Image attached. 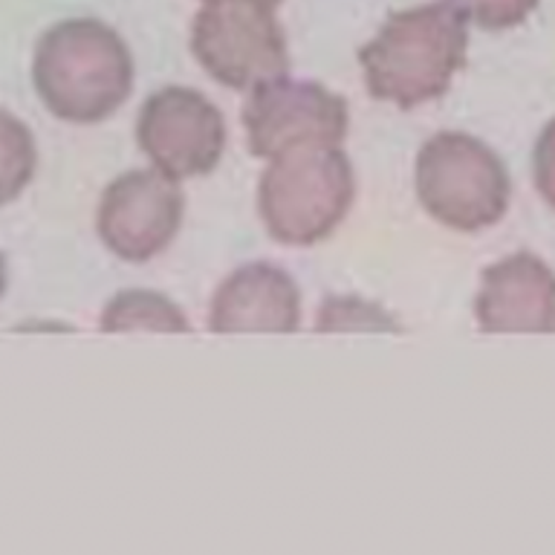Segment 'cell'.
I'll return each instance as SVG.
<instances>
[{"instance_id": "1", "label": "cell", "mask_w": 555, "mask_h": 555, "mask_svg": "<svg viewBox=\"0 0 555 555\" xmlns=\"http://www.w3.org/2000/svg\"><path fill=\"white\" fill-rule=\"evenodd\" d=\"M466 47L468 17L449 0L393 12L376 38L359 47L364 87L399 111L437 102L466 67Z\"/></svg>"}, {"instance_id": "2", "label": "cell", "mask_w": 555, "mask_h": 555, "mask_svg": "<svg viewBox=\"0 0 555 555\" xmlns=\"http://www.w3.org/2000/svg\"><path fill=\"white\" fill-rule=\"evenodd\" d=\"M33 81L55 119L95 125L128 102L133 55L116 29L93 17H73L41 35Z\"/></svg>"}, {"instance_id": "3", "label": "cell", "mask_w": 555, "mask_h": 555, "mask_svg": "<svg viewBox=\"0 0 555 555\" xmlns=\"http://www.w3.org/2000/svg\"><path fill=\"white\" fill-rule=\"evenodd\" d=\"M353 165L341 145H295L272 156L258 182V211L269 237L284 246L327 241L350 215Z\"/></svg>"}, {"instance_id": "4", "label": "cell", "mask_w": 555, "mask_h": 555, "mask_svg": "<svg viewBox=\"0 0 555 555\" xmlns=\"http://www.w3.org/2000/svg\"><path fill=\"white\" fill-rule=\"evenodd\" d=\"M414 180L420 206L454 232H483L509 211V171L501 156L472 133H434L416 154Z\"/></svg>"}, {"instance_id": "5", "label": "cell", "mask_w": 555, "mask_h": 555, "mask_svg": "<svg viewBox=\"0 0 555 555\" xmlns=\"http://www.w3.org/2000/svg\"><path fill=\"white\" fill-rule=\"evenodd\" d=\"M191 52L217 85L255 90L289 76L286 35L267 0H203Z\"/></svg>"}, {"instance_id": "6", "label": "cell", "mask_w": 555, "mask_h": 555, "mask_svg": "<svg viewBox=\"0 0 555 555\" xmlns=\"http://www.w3.org/2000/svg\"><path fill=\"white\" fill-rule=\"evenodd\" d=\"M137 142L165 177H206L223 159L225 119L194 87H163L139 111Z\"/></svg>"}, {"instance_id": "7", "label": "cell", "mask_w": 555, "mask_h": 555, "mask_svg": "<svg viewBox=\"0 0 555 555\" xmlns=\"http://www.w3.org/2000/svg\"><path fill=\"white\" fill-rule=\"evenodd\" d=\"M246 147L272 159L295 145H341L350 130V111L338 93L315 81L278 78L251 90L243 104Z\"/></svg>"}, {"instance_id": "8", "label": "cell", "mask_w": 555, "mask_h": 555, "mask_svg": "<svg viewBox=\"0 0 555 555\" xmlns=\"http://www.w3.org/2000/svg\"><path fill=\"white\" fill-rule=\"evenodd\" d=\"M185 197L163 171H128L104 189L95 211L102 243L128 263H147L180 234Z\"/></svg>"}, {"instance_id": "9", "label": "cell", "mask_w": 555, "mask_h": 555, "mask_svg": "<svg viewBox=\"0 0 555 555\" xmlns=\"http://www.w3.org/2000/svg\"><path fill=\"white\" fill-rule=\"evenodd\" d=\"M475 319L483 333H555V272L532 251L486 267Z\"/></svg>"}, {"instance_id": "10", "label": "cell", "mask_w": 555, "mask_h": 555, "mask_svg": "<svg viewBox=\"0 0 555 555\" xmlns=\"http://www.w3.org/2000/svg\"><path fill=\"white\" fill-rule=\"evenodd\" d=\"M301 327V289L272 263H246L215 289L208 330L215 333H295Z\"/></svg>"}, {"instance_id": "11", "label": "cell", "mask_w": 555, "mask_h": 555, "mask_svg": "<svg viewBox=\"0 0 555 555\" xmlns=\"http://www.w3.org/2000/svg\"><path fill=\"white\" fill-rule=\"evenodd\" d=\"M104 333L154 330V333H189V315L163 293L154 289H121L107 301L102 319Z\"/></svg>"}, {"instance_id": "12", "label": "cell", "mask_w": 555, "mask_h": 555, "mask_svg": "<svg viewBox=\"0 0 555 555\" xmlns=\"http://www.w3.org/2000/svg\"><path fill=\"white\" fill-rule=\"evenodd\" d=\"M38 147L33 130L9 111H0V206L15 203L33 182Z\"/></svg>"}, {"instance_id": "13", "label": "cell", "mask_w": 555, "mask_h": 555, "mask_svg": "<svg viewBox=\"0 0 555 555\" xmlns=\"http://www.w3.org/2000/svg\"><path fill=\"white\" fill-rule=\"evenodd\" d=\"M315 330H402L393 315L382 310L379 304H367L356 295L347 298H327L319 310Z\"/></svg>"}, {"instance_id": "14", "label": "cell", "mask_w": 555, "mask_h": 555, "mask_svg": "<svg viewBox=\"0 0 555 555\" xmlns=\"http://www.w3.org/2000/svg\"><path fill=\"white\" fill-rule=\"evenodd\" d=\"M449 3L457 7L468 21L492 33L520 26L538 7V0H449Z\"/></svg>"}, {"instance_id": "15", "label": "cell", "mask_w": 555, "mask_h": 555, "mask_svg": "<svg viewBox=\"0 0 555 555\" xmlns=\"http://www.w3.org/2000/svg\"><path fill=\"white\" fill-rule=\"evenodd\" d=\"M532 177H535L538 194L555 211V119L546 121L535 142V151H532Z\"/></svg>"}, {"instance_id": "16", "label": "cell", "mask_w": 555, "mask_h": 555, "mask_svg": "<svg viewBox=\"0 0 555 555\" xmlns=\"http://www.w3.org/2000/svg\"><path fill=\"white\" fill-rule=\"evenodd\" d=\"M7 293V260H3V251H0V298Z\"/></svg>"}, {"instance_id": "17", "label": "cell", "mask_w": 555, "mask_h": 555, "mask_svg": "<svg viewBox=\"0 0 555 555\" xmlns=\"http://www.w3.org/2000/svg\"><path fill=\"white\" fill-rule=\"evenodd\" d=\"M267 3H272V7H275V9L281 7V0H267Z\"/></svg>"}]
</instances>
